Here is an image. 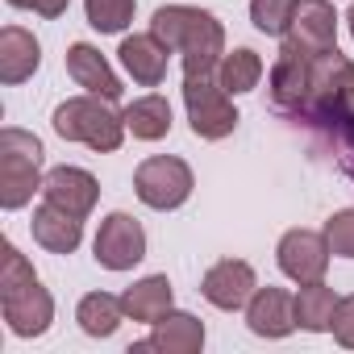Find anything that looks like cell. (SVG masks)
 I'll list each match as a JSON object with an SVG mask.
<instances>
[{
  "label": "cell",
  "mask_w": 354,
  "mask_h": 354,
  "mask_svg": "<svg viewBox=\"0 0 354 354\" xmlns=\"http://www.w3.org/2000/svg\"><path fill=\"white\" fill-rule=\"evenodd\" d=\"M150 34L184 59V75H209L225 59V30L209 9L162 5L150 17Z\"/></svg>",
  "instance_id": "obj_1"
},
{
  "label": "cell",
  "mask_w": 354,
  "mask_h": 354,
  "mask_svg": "<svg viewBox=\"0 0 354 354\" xmlns=\"http://www.w3.org/2000/svg\"><path fill=\"white\" fill-rule=\"evenodd\" d=\"M0 313H5L17 337H42L55 321L50 292L38 283L34 267L26 263V254L13 242L5 246V259H0Z\"/></svg>",
  "instance_id": "obj_2"
},
{
  "label": "cell",
  "mask_w": 354,
  "mask_h": 354,
  "mask_svg": "<svg viewBox=\"0 0 354 354\" xmlns=\"http://www.w3.org/2000/svg\"><path fill=\"white\" fill-rule=\"evenodd\" d=\"M50 125H55V133H59L63 142H84V146H92V150H100V154L121 150V142H125V133H129V129H125V117L113 113V100L92 96V92L63 100V104L55 109Z\"/></svg>",
  "instance_id": "obj_3"
},
{
  "label": "cell",
  "mask_w": 354,
  "mask_h": 354,
  "mask_svg": "<svg viewBox=\"0 0 354 354\" xmlns=\"http://www.w3.org/2000/svg\"><path fill=\"white\" fill-rule=\"evenodd\" d=\"M42 142L17 125L0 129V209L17 213L34 201V192L42 188Z\"/></svg>",
  "instance_id": "obj_4"
},
{
  "label": "cell",
  "mask_w": 354,
  "mask_h": 354,
  "mask_svg": "<svg viewBox=\"0 0 354 354\" xmlns=\"http://www.w3.org/2000/svg\"><path fill=\"white\" fill-rule=\"evenodd\" d=\"M350 96H354V63L333 46V50L317 55L313 67H308V100H304L300 121L313 125V129H321L337 113L350 109Z\"/></svg>",
  "instance_id": "obj_5"
},
{
  "label": "cell",
  "mask_w": 354,
  "mask_h": 354,
  "mask_svg": "<svg viewBox=\"0 0 354 354\" xmlns=\"http://www.w3.org/2000/svg\"><path fill=\"white\" fill-rule=\"evenodd\" d=\"M184 109H188L192 133L205 138V142H221L238 125V109H234L230 92L217 84V71H209V75H184Z\"/></svg>",
  "instance_id": "obj_6"
},
{
  "label": "cell",
  "mask_w": 354,
  "mask_h": 354,
  "mask_svg": "<svg viewBox=\"0 0 354 354\" xmlns=\"http://www.w3.org/2000/svg\"><path fill=\"white\" fill-rule=\"evenodd\" d=\"M196 180H192V167L184 158H175V154H154L146 158L138 171H133V192L146 209H180L188 196H192Z\"/></svg>",
  "instance_id": "obj_7"
},
{
  "label": "cell",
  "mask_w": 354,
  "mask_h": 354,
  "mask_svg": "<svg viewBox=\"0 0 354 354\" xmlns=\"http://www.w3.org/2000/svg\"><path fill=\"white\" fill-rule=\"evenodd\" d=\"M92 254L104 271H129L146 259V230L129 213H109L96 230Z\"/></svg>",
  "instance_id": "obj_8"
},
{
  "label": "cell",
  "mask_w": 354,
  "mask_h": 354,
  "mask_svg": "<svg viewBox=\"0 0 354 354\" xmlns=\"http://www.w3.org/2000/svg\"><path fill=\"white\" fill-rule=\"evenodd\" d=\"M308 67H313L308 55H300L288 42L279 46V59L271 63V75H267V96H271V109L275 113L300 121L304 100H308Z\"/></svg>",
  "instance_id": "obj_9"
},
{
  "label": "cell",
  "mask_w": 354,
  "mask_h": 354,
  "mask_svg": "<svg viewBox=\"0 0 354 354\" xmlns=\"http://www.w3.org/2000/svg\"><path fill=\"white\" fill-rule=\"evenodd\" d=\"M329 254H333V250H329L325 234H317V230H288V234L279 238V246H275L279 271H283L288 279H296V283H317V279H325Z\"/></svg>",
  "instance_id": "obj_10"
},
{
  "label": "cell",
  "mask_w": 354,
  "mask_h": 354,
  "mask_svg": "<svg viewBox=\"0 0 354 354\" xmlns=\"http://www.w3.org/2000/svg\"><path fill=\"white\" fill-rule=\"evenodd\" d=\"M283 42L296 46L308 59L333 50L337 46V13H333V5L329 0H296V17H292Z\"/></svg>",
  "instance_id": "obj_11"
},
{
  "label": "cell",
  "mask_w": 354,
  "mask_h": 354,
  "mask_svg": "<svg viewBox=\"0 0 354 354\" xmlns=\"http://www.w3.org/2000/svg\"><path fill=\"white\" fill-rule=\"evenodd\" d=\"M254 288H259L254 267L242 263V259H221V263H213V267L205 271V279H201L205 300H209L213 308H221V313L246 308V300L254 296Z\"/></svg>",
  "instance_id": "obj_12"
},
{
  "label": "cell",
  "mask_w": 354,
  "mask_h": 354,
  "mask_svg": "<svg viewBox=\"0 0 354 354\" xmlns=\"http://www.w3.org/2000/svg\"><path fill=\"white\" fill-rule=\"evenodd\" d=\"M42 196L84 221L96 209V201H100V184H96V175L84 171V167H55L42 180Z\"/></svg>",
  "instance_id": "obj_13"
},
{
  "label": "cell",
  "mask_w": 354,
  "mask_h": 354,
  "mask_svg": "<svg viewBox=\"0 0 354 354\" xmlns=\"http://www.w3.org/2000/svg\"><path fill=\"white\" fill-rule=\"evenodd\" d=\"M246 325L259 337H288L296 329V296H288L283 288H254V296L246 300Z\"/></svg>",
  "instance_id": "obj_14"
},
{
  "label": "cell",
  "mask_w": 354,
  "mask_h": 354,
  "mask_svg": "<svg viewBox=\"0 0 354 354\" xmlns=\"http://www.w3.org/2000/svg\"><path fill=\"white\" fill-rule=\"evenodd\" d=\"M205 346V321H196L192 313H180L171 308L154 321L150 337L138 342L129 354H142V350H158V354H196Z\"/></svg>",
  "instance_id": "obj_15"
},
{
  "label": "cell",
  "mask_w": 354,
  "mask_h": 354,
  "mask_svg": "<svg viewBox=\"0 0 354 354\" xmlns=\"http://www.w3.org/2000/svg\"><path fill=\"white\" fill-rule=\"evenodd\" d=\"M67 75L84 88V92H92V96H104V100H121V80H117V71L104 63V55L96 50V46H88V42H75V46H67Z\"/></svg>",
  "instance_id": "obj_16"
},
{
  "label": "cell",
  "mask_w": 354,
  "mask_h": 354,
  "mask_svg": "<svg viewBox=\"0 0 354 354\" xmlns=\"http://www.w3.org/2000/svg\"><path fill=\"white\" fill-rule=\"evenodd\" d=\"M30 234H34V242H38L42 250H50V254H71V250L84 242V221H80V217H71L67 209H59V205L42 201V205L34 209Z\"/></svg>",
  "instance_id": "obj_17"
},
{
  "label": "cell",
  "mask_w": 354,
  "mask_h": 354,
  "mask_svg": "<svg viewBox=\"0 0 354 354\" xmlns=\"http://www.w3.org/2000/svg\"><path fill=\"white\" fill-rule=\"evenodd\" d=\"M42 63V46L30 30L21 26H5L0 30V84H26Z\"/></svg>",
  "instance_id": "obj_18"
},
{
  "label": "cell",
  "mask_w": 354,
  "mask_h": 354,
  "mask_svg": "<svg viewBox=\"0 0 354 354\" xmlns=\"http://www.w3.org/2000/svg\"><path fill=\"white\" fill-rule=\"evenodd\" d=\"M117 55H121V67L129 71L133 84L158 88V84L167 80V55H171V50H167L154 34H133V38H125Z\"/></svg>",
  "instance_id": "obj_19"
},
{
  "label": "cell",
  "mask_w": 354,
  "mask_h": 354,
  "mask_svg": "<svg viewBox=\"0 0 354 354\" xmlns=\"http://www.w3.org/2000/svg\"><path fill=\"white\" fill-rule=\"evenodd\" d=\"M121 304H125V317H129V321L154 325L162 313H171V279H167V275H146V279H138L133 288H125Z\"/></svg>",
  "instance_id": "obj_20"
},
{
  "label": "cell",
  "mask_w": 354,
  "mask_h": 354,
  "mask_svg": "<svg viewBox=\"0 0 354 354\" xmlns=\"http://www.w3.org/2000/svg\"><path fill=\"white\" fill-rule=\"evenodd\" d=\"M121 117H125V129L138 142H158V138L171 133V104H167V96H154V92L138 96V100H129L121 109Z\"/></svg>",
  "instance_id": "obj_21"
},
{
  "label": "cell",
  "mask_w": 354,
  "mask_h": 354,
  "mask_svg": "<svg viewBox=\"0 0 354 354\" xmlns=\"http://www.w3.org/2000/svg\"><path fill=\"white\" fill-rule=\"evenodd\" d=\"M337 304H342V296L333 288H325V279L300 283V292H296V325L308 329V333H325V329H333Z\"/></svg>",
  "instance_id": "obj_22"
},
{
  "label": "cell",
  "mask_w": 354,
  "mask_h": 354,
  "mask_svg": "<svg viewBox=\"0 0 354 354\" xmlns=\"http://www.w3.org/2000/svg\"><path fill=\"white\" fill-rule=\"evenodd\" d=\"M75 321L88 337H113L117 325L125 321V304L121 296H109V292H88L75 308Z\"/></svg>",
  "instance_id": "obj_23"
},
{
  "label": "cell",
  "mask_w": 354,
  "mask_h": 354,
  "mask_svg": "<svg viewBox=\"0 0 354 354\" xmlns=\"http://www.w3.org/2000/svg\"><path fill=\"white\" fill-rule=\"evenodd\" d=\"M259 80H263V59H259L250 46L230 50V55L221 59V67H217V84H221L230 96L254 92V88H259Z\"/></svg>",
  "instance_id": "obj_24"
},
{
  "label": "cell",
  "mask_w": 354,
  "mask_h": 354,
  "mask_svg": "<svg viewBox=\"0 0 354 354\" xmlns=\"http://www.w3.org/2000/svg\"><path fill=\"white\" fill-rule=\"evenodd\" d=\"M133 5L138 0H84V13L96 34H121L133 21Z\"/></svg>",
  "instance_id": "obj_25"
},
{
  "label": "cell",
  "mask_w": 354,
  "mask_h": 354,
  "mask_svg": "<svg viewBox=\"0 0 354 354\" xmlns=\"http://www.w3.org/2000/svg\"><path fill=\"white\" fill-rule=\"evenodd\" d=\"M296 17V0H250V21L267 38H283Z\"/></svg>",
  "instance_id": "obj_26"
},
{
  "label": "cell",
  "mask_w": 354,
  "mask_h": 354,
  "mask_svg": "<svg viewBox=\"0 0 354 354\" xmlns=\"http://www.w3.org/2000/svg\"><path fill=\"white\" fill-rule=\"evenodd\" d=\"M321 133L329 138V146H333V158H337L342 175H346V180H354V113H350V109H346V113H337L329 125H321Z\"/></svg>",
  "instance_id": "obj_27"
},
{
  "label": "cell",
  "mask_w": 354,
  "mask_h": 354,
  "mask_svg": "<svg viewBox=\"0 0 354 354\" xmlns=\"http://www.w3.org/2000/svg\"><path fill=\"white\" fill-rule=\"evenodd\" d=\"M325 242L337 259H354V209H342L325 221Z\"/></svg>",
  "instance_id": "obj_28"
},
{
  "label": "cell",
  "mask_w": 354,
  "mask_h": 354,
  "mask_svg": "<svg viewBox=\"0 0 354 354\" xmlns=\"http://www.w3.org/2000/svg\"><path fill=\"white\" fill-rule=\"evenodd\" d=\"M333 337L346 350H354V296H342V304L333 313Z\"/></svg>",
  "instance_id": "obj_29"
},
{
  "label": "cell",
  "mask_w": 354,
  "mask_h": 354,
  "mask_svg": "<svg viewBox=\"0 0 354 354\" xmlns=\"http://www.w3.org/2000/svg\"><path fill=\"white\" fill-rule=\"evenodd\" d=\"M13 9H34L38 17H63L71 0H9Z\"/></svg>",
  "instance_id": "obj_30"
},
{
  "label": "cell",
  "mask_w": 354,
  "mask_h": 354,
  "mask_svg": "<svg viewBox=\"0 0 354 354\" xmlns=\"http://www.w3.org/2000/svg\"><path fill=\"white\" fill-rule=\"evenodd\" d=\"M346 21H350V38H354V5H350V13H346Z\"/></svg>",
  "instance_id": "obj_31"
},
{
  "label": "cell",
  "mask_w": 354,
  "mask_h": 354,
  "mask_svg": "<svg viewBox=\"0 0 354 354\" xmlns=\"http://www.w3.org/2000/svg\"><path fill=\"white\" fill-rule=\"evenodd\" d=\"M350 113H354V96H350Z\"/></svg>",
  "instance_id": "obj_32"
}]
</instances>
